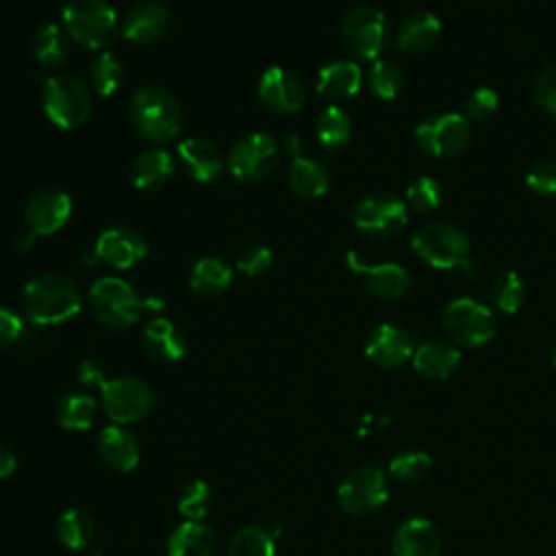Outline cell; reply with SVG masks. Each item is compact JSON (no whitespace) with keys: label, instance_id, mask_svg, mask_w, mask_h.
Listing matches in <instances>:
<instances>
[{"label":"cell","instance_id":"d590c367","mask_svg":"<svg viewBox=\"0 0 556 556\" xmlns=\"http://www.w3.org/2000/svg\"><path fill=\"white\" fill-rule=\"evenodd\" d=\"M432 458L424 450H402L389 460V473L402 484H417L428 478Z\"/></svg>","mask_w":556,"mask_h":556},{"label":"cell","instance_id":"6da1fadb","mask_svg":"<svg viewBox=\"0 0 556 556\" xmlns=\"http://www.w3.org/2000/svg\"><path fill=\"white\" fill-rule=\"evenodd\" d=\"M22 308L26 317L39 326L63 324L80 311V291L61 274H41L26 282Z\"/></svg>","mask_w":556,"mask_h":556},{"label":"cell","instance_id":"7a4b0ae2","mask_svg":"<svg viewBox=\"0 0 556 556\" xmlns=\"http://www.w3.org/2000/svg\"><path fill=\"white\" fill-rule=\"evenodd\" d=\"M410 248L434 269L460 267L471 278L480 274L478 265L469 256V239L458 226L445 222L426 224L410 237Z\"/></svg>","mask_w":556,"mask_h":556},{"label":"cell","instance_id":"7dc6e473","mask_svg":"<svg viewBox=\"0 0 556 556\" xmlns=\"http://www.w3.org/2000/svg\"><path fill=\"white\" fill-rule=\"evenodd\" d=\"M76 380L85 389H98L102 384V380H104V374H102V369H100V365L96 361L85 358L76 367Z\"/></svg>","mask_w":556,"mask_h":556},{"label":"cell","instance_id":"484cf974","mask_svg":"<svg viewBox=\"0 0 556 556\" xmlns=\"http://www.w3.org/2000/svg\"><path fill=\"white\" fill-rule=\"evenodd\" d=\"M217 536L202 521L178 523L165 545V556H215Z\"/></svg>","mask_w":556,"mask_h":556},{"label":"cell","instance_id":"ac0fdd59","mask_svg":"<svg viewBox=\"0 0 556 556\" xmlns=\"http://www.w3.org/2000/svg\"><path fill=\"white\" fill-rule=\"evenodd\" d=\"M146 254V239L130 226L106 228L96 241V256L115 269H128L137 265Z\"/></svg>","mask_w":556,"mask_h":556},{"label":"cell","instance_id":"836d02e7","mask_svg":"<svg viewBox=\"0 0 556 556\" xmlns=\"http://www.w3.org/2000/svg\"><path fill=\"white\" fill-rule=\"evenodd\" d=\"M33 52L35 59L43 65V67H59L70 52V39L65 35V30L56 24H46L41 26L35 37H33Z\"/></svg>","mask_w":556,"mask_h":556},{"label":"cell","instance_id":"30bf717a","mask_svg":"<svg viewBox=\"0 0 556 556\" xmlns=\"http://www.w3.org/2000/svg\"><path fill=\"white\" fill-rule=\"evenodd\" d=\"M354 226L369 239H391L408 224V206L391 193H369L352 211Z\"/></svg>","mask_w":556,"mask_h":556},{"label":"cell","instance_id":"9a60e30c","mask_svg":"<svg viewBox=\"0 0 556 556\" xmlns=\"http://www.w3.org/2000/svg\"><path fill=\"white\" fill-rule=\"evenodd\" d=\"M348 265L352 271L363 276V285L369 295L378 300H400L410 289L408 271L397 263H363L356 252L348 254Z\"/></svg>","mask_w":556,"mask_h":556},{"label":"cell","instance_id":"7c38bea8","mask_svg":"<svg viewBox=\"0 0 556 556\" xmlns=\"http://www.w3.org/2000/svg\"><path fill=\"white\" fill-rule=\"evenodd\" d=\"M280 152L276 139L265 132H250L241 137L228 152V172L235 180L252 185L267 178L278 165Z\"/></svg>","mask_w":556,"mask_h":556},{"label":"cell","instance_id":"44dd1931","mask_svg":"<svg viewBox=\"0 0 556 556\" xmlns=\"http://www.w3.org/2000/svg\"><path fill=\"white\" fill-rule=\"evenodd\" d=\"M460 350L452 341H428L417 345L410 363L426 380H447L460 367Z\"/></svg>","mask_w":556,"mask_h":556},{"label":"cell","instance_id":"f35d334b","mask_svg":"<svg viewBox=\"0 0 556 556\" xmlns=\"http://www.w3.org/2000/svg\"><path fill=\"white\" fill-rule=\"evenodd\" d=\"M213 506V491L204 480L187 482L178 495V513L189 521H202Z\"/></svg>","mask_w":556,"mask_h":556},{"label":"cell","instance_id":"bcb514c9","mask_svg":"<svg viewBox=\"0 0 556 556\" xmlns=\"http://www.w3.org/2000/svg\"><path fill=\"white\" fill-rule=\"evenodd\" d=\"M22 330H24L22 317L11 308L0 306V348L13 345L20 339Z\"/></svg>","mask_w":556,"mask_h":556},{"label":"cell","instance_id":"9c48e42d","mask_svg":"<svg viewBox=\"0 0 556 556\" xmlns=\"http://www.w3.org/2000/svg\"><path fill=\"white\" fill-rule=\"evenodd\" d=\"M98 391L102 395L104 413L113 424L119 426L141 421L148 417L154 404L152 387L137 376H122L113 380L104 378Z\"/></svg>","mask_w":556,"mask_h":556},{"label":"cell","instance_id":"d6986e66","mask_svg":"<svg viewBox=\"0 0 556 556\" xmlns=\"http://www.w3.org/2000/svg\"><path fill=\"white\" fill-rule=\"evenodd\" d=\"M441 547V532L426 517H410L402 521L391 539L393 556H439Z\"/></svg>","mask_w":556,"mask_h":556},{"label":"cell","instance_id":"603a6c76","mask_svg":"<svg viewBox=\"0 0 556 556\" xmlns=\"http://www.w3.org/2000/svg\"><path fill=\"white\" fill-rule=\"evenodd\" d=\"M96 447L100 460L115 471H132L139 465V443L119 424L106 426L100 432Z\"/></svg>","mask_w":556,"mask_h":556},{"label":"cell","instance_id":"f546056e","mask_svg":"<svg viewBox=\"0 0 556 556\" xmlns=\"http://www.w3.org/2000/svg\"><path fill=\"white\" fill-rule=\"evenodd\" d=\"M230 282H232V267L217 256L200 258L189 274V287L200 298L222 295L230 287Z\"/></svg>","mask_w":556,"mask_h":556},{"label":"cell","instance_id":"ba28073f","mask_svg":"<svg viewBox=\"0 0 556 556\" xmlns=\"http://www.w3.org/2000/svg\"><path fill=\"white\" fill-rule=\"evenodd\" d=\"M91 104L89 87L74 76H52L43 87V111L63 130L80 126L89 117Z\"/></svg>","mask_w":556,"mask_h":556},{"label":"cell","instance_id":"60d3db41","mask_svg":"<svg viewBox=\"0 0 556 556\" xmlns=\"http://www.w3.org/2000/svg\"><path fill=\"white\" fill-rule=\"evenodd\" d=\"M441 204V187L432 176L415 178L406 189V206L415 213H432Z\"/></svg>","mask_w":556,"mask_h":556},{"label":"cell","instance_id":"83f0119b","mask_svg":"<svg viewBox=\"0 0 556 556\" xmlns=\"http://www.w3.org/2000/svg\"><path fill=\"white\" fill-rule=\"evenodd\" d=\"M287 180L291 191L302 200H315L321 198L330 187V176L326 167L308 156H295L289 165Z\"/></svg>","mask_w":556,"mask_h":556},{"label":"cell","instance_id":"8992f818","mask_svg":"<svg viewBox=\"0 0 556 556\" xmlns=\"http://www.w3.org/2000/svg\"><path fill=\"white\" fill-rule=\"evenodd\" d=\"M63 26L85 48H106L117 30V15L104 0H70L63 7Z\"/></svg>","mask_w":556,"mask_h":556},{"label":"cell","instance_id":"8fae6325","mask_svg":"<svg viewBox=\"0 0 556 556\" xmlns=\"http://www.w3.org/2000/svg\"><path fill=\"white\" fill-rule=\"evenodd\" d=\"M415 141L428 156L452 159L469 146L471 128L463 113H439L417 124Z\"/></svg>","mask_w":556,"mask_h":556},{"label":"cell","instance_id":"ffe728a7","mask_svg":"<svg viewBox=\"0 0 556 556\" xmlns=\"http://www.w3.org/2000/svg\"><path fill=\"white\" fill-rule=\"evenodd\" d=\"M167 24V9L165 4L156 2V0H143L132 4L122 20V35L124 39L137 43V46H146L156 41Z\"/></svg>","mask_w":556,"mask_h":556},{"label":"cell","instance_id":"ab89813d","mask_svg":"<svg viewBox=\"0 0 556 556\" xmlns=\"http://www.w3.org/2000/svg\"><path fill=\"white\" fill-rule=\"evenodd\" d=\"M367 85L380 100H393L402 91V72L391 61L376 59L367 72Z\"/></svg>","mask_w":556,"mask_h":556},{"label":"cell","instance_id":"4fadbf2b","mask_svg":"<svg viewBox=\"0 0 556 556\" xmlns=\"http://www.w3.org/2000/svg\"><path fill=\"white\" fill-rule=\"evenodd\" d=\"M343 46L361 61H376L387 43V17L380 9L361 4L348 11L341 24Z\"/></svg>","mask_w":556,"mask_h":556},{"label":"cell","instance_id":"2e32d148","mask_svg":"<svg viewBox=\"0 0 556 556\" xmlns=\"http://www.w3.org/2000/svg\"><path fill=\"white\" fill-rule=\"evenodd\" d=\"M72 215V200L59 187H43L26 204V224L33 235H52Z\"/></svg>","mask_w":556,"mask_h":556},{"label":"cell","instance_id":"f6af8a7d","mask_svg":"<svg viewBox=\"0 0 556 556\" xmlns=\"http://www.w3.org/2000/svg\"><path fill=\"white\" fill-rule=\"evenodd\" d=\"M532 96L541 111L556 117V63L547 65L543 72H539L534 87H532Z\"/></svg>","mask_w":556,"mask_h":556},{"label":"cell","instance_id":"b9f144b4","mask_svg":"<svg viewBox=\"0 0 556 556\" xmlns=\"http://www.w3.org/2000/svg\"><path fill=\"white\" fill-rule=\"evenodd\" d=\"M497 106H500V98H497L495 89L478 87L467 96V100L463 104V115L467 117V122L480 124V122L491 119L495 115Z\"/></svg>","mask_w":556,"mask_h":556},{"label":"cell","instance_id":"74e56055","mask_svg":"<svg viewBox=\"0 0 556 556\" xmlns=\"http://www.w3.org/2000/svg\"><path fill=\"white\" fill-rule=\"evenodd\" d=\"M89 80H91V87L98 96H111L115 93L122 83H124V67L122 63L117 61L115 54L111 52H102L100 56L93 59L91 67H89Z\"/></svg>","mask_w":556,"mask_h":556},{"label":"cell","instance_id":"d4e9b609","mask_svg":"<svg viewBox=\"0 0 556 556\" xmlns=\"http://www.w3.org/2000/svg\"><path fill=\"white\" fill-rule=\"evenodd\" d=\"M441 37V20L430 11H415L400 24L395 46L402 52L417 54L430 50Z\"/></svg>","mask_w":556,"mask_h":556},{"label":"cell","instance_id":"ee69618b","mask_svg":"<svg viewBox=\"0 0 556 556\" xmlns=\"http://www.w3.org/2000/svg\"><path fill=\"white\" fill-rule=\"evenodd\" d=\"M271 250L267 245H261V243H250L245 245L239 256H237V269L243 274V276H261L265 274L269 267H271Z\"/></svg>","mask_w":556,"mask_h":556},{"label":"cell","instance_id":"e575fe53","mask_svg":"<svg viewBox=\"0 0 556 556\" xmlns=\"http://www.w3.org/2000/svg\"><path fill=\"white\" fill-rule=\"evenodd\" d=\"M317 139L328 150L345 148L352 139V119H350V115L337 104H330L328 109H324L321 115L317 117Z\"/></svg>","mask_w":556,"mask_h":556},{"label":"cell","instance_id":"7402d4cb","mask_svg":"<svg viewBox=\"0 0 556 556\" xmlns=\"http://www.w3.org/2000/svg\"><path fill=\"white\" fill-rule=\"evenodd\" d=\"M146 352L159 363H174L187 354V341L180 328L165 317L150 319L141 330Z\"/></svg>","mask_w":556,"mask_h":556},{"label":"cell","instance_id":"cb8c5ba5","mask_svg":"<svg viewBox=\"0 0 556 556\" xmlns=\"http://www.w3.org/2000/svg\"><path fill=\"white\" fill-rule=\"evenodd\" d=\"M178 161L185 174L198 182H208L222 172V154L217 146L202 137H189L180 141Z\"/></svg>","mask_w":556,"mask_h":556},{"label":"cell","instance_id":"1f68e13d","mask_svg":"<svg viewBox=\"0 0 556 556\" xmlns=\"http://www.w3.org/2000/svg\"><path fill=\"white\" fill-rule=\"evenodd\" d=\"M54 530H56V539L61 541L63 547L78 552V549H85L93 541L96 521L83 508H67L56 517Z\"/></svg>","mask_w":556,"mask_h":556},{"label":"cell","instance_id":"7bdbcfd3","mask_svg":"<svg viewBox=\"0 0 556 556\" xmlns=\"http://www.w3.org/2000/svg\"><path fill=\"white\" fill-rule=\"evenodd\" d=\"M526 187L541 198L556 195V161L541 159L526 172Z\"/></svg>","mask_w":556,"mask_h":556},{"label":"cell","instance_id":"8d00e7d4","mask_svg":"<svg viewBox=\"0 0 556 556\" xmlns=\"http://www.w3.org/2000/svg\"><path fill=\"white\" fill-rule=\"evenodd\" d=\"M228 556H276L271 534L261 526H243L228 545Z\"/></svg>","mask_w":556,"mask_h":556},{"label":"cell","instance_id":"52a82bcc","mask_svg":"<svg viewBox=\"0 0 556 556\" xmlns=\"http://www.w3.org/2000/svg\"><path fill=\"white\" fill-rule=\"evenodd\" d=\"M389 500V480L380 467L352 469L337 486V504L350 517H367Z\"/></svg>","mask_w":556,"mask_h":556},{"label":"cell","instance_id":"f1b7e54d","mask_svg":"<svg viewBox=\"0 0 556 556\" xmlns=\"http://www.w3.org/2000/svg\"><path fill=\"white\" fill-rule=\"evenodd\" d=\"M174 174V159L169 152L159 150V148H150L143 150L130 167V178L135 182L137 189L143 191H152L163 187Z\"/></svg>","mask_w":556,"mask_h":556},{"label":"cell","instance_id":"e0dca14e","mask_svg":"<svg viewBox=\"0 0 556 556\" xmlns=\"http://www.w3.org/2000/svg\"><path fill=\"white\" fill-rule=\"evenodd\" d=\"M258 98L274 113H295L302 109L306 91L291 70L269 67L258 80Z\"/></svg>","mask_w":556,"mask_h":556},{"label":"cell","instance_id":"4316f807","mask_svg":"<svg viewBox=\"0 0 556 556\" xmlns=\"http://www.w3.org/2000/svg\"><path fill=\"white\" fill-rule=\"evenodd\" d=\"M363 72L354 61H332L317 72V91L328 100H348L358 93Z\"/></svg>","mask_w":556,"mask_h":556},{"label":"cell","instance_id":"4dcf8cb0","mask_svg":"<svg viewBox=\"0 0 556 556\" xmlns=\"http://www.w3.org/2000/svg\"><path fill=\"white\" fill-rule=\"evenodd\" d=\"M96 415H98L96 400L89 393H80V391L65 393L54 408L56 424L70 432L89 430L96 421Z\"/></svg>","mask_w":556,"mask_h":556},{"label":"cell","instance_id":"5bb4252c","mask_svg":"<svg viewBox=\"0 0 556 556\" xmlns=\"http://www.w3.org/2000/svg\"><path fill=\"white\" fill-rule=\"evenodd\" d=\"M363 350H365V356L376 367L395 369L413 358L417 343L408 330L393 324H380L367 334Z\"/></svg>","mask_w":556,"mask_h":556},{"label":"cell","instance_id":"277c9868","mask_svg":"<svg viewBox=\"0 0 556 556\" xmlns=\"http://www.w3.org/2000/svg\"><path fill=\"white\" fill-rule=\"evenodd\" d=\"M89 308L104 328L124 330L137 324L143 315V300L122 278L104 276L89 287Z\"/></svg>","mask_w":556,"mask_h":556},{"label":"cell","instance_id":"5b68a950","mask_svg":"<svg viewBox=\"0 0 556 556\" xmlns=\"http://www.w3.org/2000/svg\"><path fill=\"white\" fill-rule=\"evenodd\" d=\"M445 337L460 348H482L497 332L495 313L471 298L452 300L441 315Z\"/></svg>","mask_w":556,"mask_h":556},{"label":"cell","instance_id":"681fc988","mask_svg":"<svg viewBox=\"0 0 556 556\" xmlns=\"http://www.w3.org/2000/svg\"><path fill=\"white\" fill-rule=\"evenodd\" d=\"M552 365H554V369H556V350H554V354H552Z\"/></svg>","mask_w":556,"mask_h":556},{"label":"cell","instance_id":"d6a6232c","mask_svg":"<svg viewBox=\"0 0 556 556\" xmlns=\"http://www.w3.org/2000/svg\"><path fill=\"white\" fill-rule=\"evenodd\" d=\"M523 298H526L523 280L513 269H504L493 276L489 285V302L497 313L515 315L521 308Z\"/></svg>","mask_w":556,"mask_h":556},{"label":"cell","instance_id":"3957f363","mask_svg":"<svg viewBox=\"0 0 556 556\" xmlns=\"http://www.w3.org/2000/svg\"><path fill=\"white\" fill-rule=\"evenodd\" d=\"M130 119L141 137L161 143L178 135L182 126V109L167 89L150 85L135 91L130 100Z\"/></svg>","mask_w":556,"mask_h":556},{"label":"cell","instance_id":"c3c4849f","mask_svg":"<svg viewBox=\"0 0 556 556\" xmlns=\"http://www.w3.org/2000/svg\"><path fill=\"white\" fill-rule=\"evenodd\" d=\"M15 467H17V458H15L13 450L0 443V480L9 478L15 471Z\"/></svg>","mask_w":556,"mask_h":556}]
</instances>
